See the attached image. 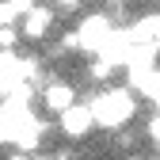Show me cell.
Returning a JSON list of instances; mask_svg holds the SVG:
<instances>
[{
  "mask_svg": "<svg viewBox=\"0 0 160 160\" xmlns=\"http://www.w3.org/2000/svg\"><path fill=\"white\" fill-rule=\"evenodd\" d=\"M8 160H34V156H31V152H19V149H15V152H12Z\"/></svg>",
  "mask_w": 160,
  "mask_h": 160,
  "instance_id": "cell-9",
  "label": "cell"
},
{
  "mask_svg": "<svg viewBox=\"0 0 160 160\" xmlns=\"http://www.w3.org/2000/svg\"><path fill=\"white\" fill-rule=\"evenodd\" d=\"M57 4H65V8H76V4H80V0H57Z\"/></svg>",
  "mask_w": 160,
  "mask_h": 160,
  "instance_id": "cell-10",
  "label": "cell"
},
{
  "mask_svg": "<svg viewBox=\"0 0 160 160\" xmlns=\"http://www.w3.org/2000/svg\"><path fill=\"white\" fill-rule=\"evenodd\" d=\"M126 160H141V156H137V152H130V156H126Z\"/></svg>",
  "mask_w": 160,
  "mask_h": 160,
  "instance_id": "cell-11",
  "label": "cell"
},
{
  "mask_svg": "<svg viewBox=\"0 0 160 160\" xmlns=\"http://www.w3.org/2000/svg\"><path fill=\"white\" fill-rule=\"evenodd\" d=\"M34 160H57V156H34Z\"/></svg>",
  "mask_w": 160,
  "mask_h": 160,
  "instance_id": "cell-12",
  "label": "cell"
},
{
  "mask_svg": "<svg viewBox=\"0 0 160 160\" xmlns=\"http://www.w3.org/2000/svg\"><path fill=\"white\" fill-rule=\"evenodd\" d=\"M156 50H160V27H156Z\"/></svg>",
  "mask_w": 160,
  "mask_h": 160,
  "instance_id": "cell-13",
  "label": "cell"
},
{
  "mask_svg": "<svg viewBox=\"0 0 160 160\" xmlns=\"http://www.w3.org/2000/svg\"><path fill=\"white\" fill-rule=\"evenodd\" d=\"M19 19H23V15L15 12V4H12V0H0V27H15Z\"/></svg>",
  "mask_w": 160,
  "mask_h": 160,
  "instance_id": "cell-6",
  "label": "cell"
},
{
  "mask_svg": "<svg viewBox=\"0 0 160 160\" xmlns=\"http://www.w3.org/2000/svg\"><path fill=\"white\" fill-rule=\"evenodd\" d=\"M111 34H114V23H111V15H103V12H95V15H88L84 23L76 27V42H80V50H88V53H99L107 42H111Z\"/></svg>",
  "mask_w": 160,
  "mask_h": 160,
  "instance_id": "cell-2",
  "label": "cell"
},
{
  "mask_svg": "<svg viewBox=\"0 0 160 160\" xmlns=\"http://www.w3.org/2000/svg\"><path fill=\"white\" fill-rule=\"evenodd\" d=\"M19 34H23V31H19V27H0V50H15V42H19Z\"/></svg>",
  "mask_w": 160,
  "mask_h": 160,
  "instance_id": "cell-7",
  "label": "cell"
},
{
  "mask_svg": "<svg viewBox=\"0 0 160 160\" xmlns=\"http://www.w3.org/2000/svg\"><path fill=\"white\" fill-rule=\"evenodd\" d=\"M57 122H61V133L65 137H84L92 126H95V114L88 103H72L65 114H57Z\"/></svg>",
  "mask_w": 160,
  "mask_h": 160,
  "instance_id": "cell-3",
  "label": "cell"
},
{
  "mask_svg": "<svg viewBox=\"0 0 160 160\" xmlns=\"http://www.w3.org/2000/svg\"><path fill=\"white\" fill-rule=\"evenodd\" d=\"M76 92H72V84H65V80H53V84H46L42 88V107L46 111H53V114H65L76 99H72Z\"/></svg>",
  "mask_w": 160,
  "mask_h": 160,
  "instance_id": "cell-4",
  "label": "cell"
},
{
  "mask_svg": "<svg viewBox=\"0 0 160 160\" xmlns=\"http://www.w3.org/2000/svg\"><path fill=\"white\" fill-rule=\"evenodd\" d=\"M12 4H15V12H19V15H27V12H34V8H38L34 0H12Z\"/></svg>",
  "mask_w": 160,
  "mask_h": 160,
  "instance_id": "cell-8",
  "label": "cell"
},
{
  "mask_svg": "<svg viewBox=\"0 0 160 160\" xmlns=\"http://www.w3.org/2000/svg\"><path fill=\"white\" fill-rule=\"evenodd\" d=\"M92 114H95V126H103V130H122L133 111H137V99L126 92V88H107V92H99L92 95Z\"/></svg>",
  "mask_w": 160,
  "mask_h": 160,
  "instance_id": "cell-1",
  "label": "cell"
},
{
  "mask_svg": "<svg viewBox=\"0 0 160 160\" xmlns=\"http://www.w3.org/2000/svg\"><path fill=\"white\" fill-rule=\"evenodd\" d=\"M50 27H53V12L38 4L34 12H27V15H23V27H19V31H23L31 42H42V38L50 34Z\"/></svg>",
  "mask_w": 160,
  "mask_h": 160,
  "instance_id": "cell-5",
  "label": "cell"
}]
</instances>
